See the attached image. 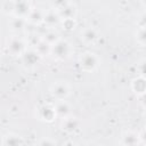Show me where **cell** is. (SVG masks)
Instances as JSON below:
<instances>
[{
  "label": "cell",
  "mask_w": 146,
  "mask_h": 146,
  "mask_svg": "<svg viewBox=\"0 0 146 146\" xmlns=\"http://www.w3.org/2000/svg\"><path fill=\"white\" fill-rule=\"evenodd\" d=\"M40 55L35 50H25L22 54V62L25 66L27 67H33L35 66L39 60H40Z\"/></svg>",
  "instance_id": "cell-7"
},
{
  "label": "cell",
  "mask_w": 146,
  "mask_h": 146,
  "mask_svg": "<svg viewBox=\"0 0 146 146\" xmlns=\"http://www.w3.org/2000/svg\"><path fill=\"white\" fill-rule=\"evenodd\" d=\"M62 19L57 13V10L55 9H51V10H48L44 13V16H43V23L47 25V26H56L58 24H60Z\"/></svg>",
  "instance_id": "cell-9"
},
{
  "label": "cell",
  "mask_w": 146,
  "mask_h": 146,
  "mask_svg": "<svg viewBox=\"0 0 146 146\" xmlns=\"http://www.w3.org/2000/svg\"><path fill=\"white\" fill-rule=\"evenodd\" d=\"M35 51L40 55V57L48 56L50 54V51H51V46L41 39V41L35 46Z\"/></svg>",
  "instance_id": "cell-18"
},
{
  "label": "cell",
  "mask_w": 146,
  "mask_h": 146,
  "mask_svg": "<svg viewBox=\"0 0 146 146\" xmlns=\"http://www.w3.org/2000/svg\"><path fill=\"white\" fill-rule=\"evenodd\" d=\"M50 54L58 60L66 59L71 54V46L65 40H57L54 44H51V51Z\"/></svg>",
  "instance_id": "cell-1"
},
{
  "label": "cell",
  "mask_w": 146,
  "mask_h": 146,
  "mask_svg": "<svg viewBox=\"0 0 146 146\" xmlns=\"http://www.w3.org/2000/svg\"><path fill=\"white\" fill-rule=\"evenodd\" d=\"M70 2V0H50V5L51 8L55 10H59L62 8H64L65 6H67Z\"/></svg>",
  "instance_id": "cell-21"
},
{
  "label": "cell",
  "mask_w": 146,
  "mask_h": 146,
  "mask_svg": "<svg viewBox=\"0 0 146 146\" xmlns=\"http://www.w3.org/2000/svg\"><path fill=\"white\" fill-rule=\"evenodd\" d=\"M43 16L44 11H42L41 9H32L26 17V21L33 25H40L43 23Z\"/></svg>",
  "instance_id": "cell-14"
},
{
  "label": "cell",
  "mask_w": 146,
  "mask_h": 146,
  "mask_svg": "<svg viewBox=\"0 0 146 146\" xmlns=\"http://www.w3.org/2000/svg\"><path fill=\"white\" fill-rule=\"evenodd\" d=\"M49 92L56 100H65L70 95V86L65 81H56L50 86Z\"/></svg>",
  "instance_id": "cell-2"
},
{
  "label": "cell",
  "mask_w": 146,
  "mask_h": 146,
  "mask_svg": "<svg viewBox=\"0 0 146 146\" xmlns=\"http://www.w3.org/2000/svg\"><path fill=\"white\" fill-rule=\"evenodd\" d=\"M2 144L3 145H21V144H24V140L21 136L16 133H7L2 138Z\"/></svg>",
  "instance_id": "cell-17"
},
{
  "label": "cell",
  "mask_w": 146,
  "mask_h": 146,
  "mask_svg": "<svg viewBox=\"0 0 146 146\" xmlns=\"http://www.w3.org/2000/svg\"><path fill=\"white\" fill-rule=\"evenodd\" d=\"M144 63H145V60H141V62L139 63V66H140V74H141V75H144V73H145V67H144L145 64H144Z\"/></svg>",
  "instance_id": "cell-26"
},
{
  "label": "cell",
  "mask_w": 146,
  "mask_h": 146,
  "mask_svg": "<svg viewBox=\"0 0 146 146\" xmlns=\"http://www.w3.org/2000/svg\"><path fill=\"white\" fill-rule=\"evenodd\" d=\"M98 33L94 27H87L81 32V40L86 44H92L97 41Z\"/></svg>",
  "instance_id": "cell-11"
},
{
  "label": "cell",
  "mask_w": 146,
  "mask_h": 146,
  "mask_svg": "<svg viewBox=\"0 0 146 146\" xmlns=\"http://www.w3.org/2000/svg\"><path fill=\"white\" fill-rule=\"evenodd\" d=\"M42 38V40L43 41H46L47 43H49L50 46L51 44H54L57 40H59L60 38H59V35H58V33H56L55 31H48L47 33H44V35L43 36H41Z\"/></svg>",
  "instance_id": "cell-19"
},
{
  "label": "cell",
  "mask_w": 146,
  "mask_h": 146,
  "mask_svg": "<svg viewBox=\"0 0 146 146\" xmlns=\"http://www.w3.org/2000/svg\"><path fill=\"white\" fill-rule=\"evenodd\" d=\"M56 113H55V108L51 105H43L39 108V119L41 121L44 122H52L55 120Z\"/></svg>",
  "instance_id": "cell-8"
},
{
  "label": "cell",
  "mask_w": 146,
  "mask_h": 146,
  "mask_svg": "<svg viewBox=\"0 0 146 146\" xmlns=\"http://www.w3.org/2000/svg\"><path fill=\"white\" fill-rule=\"evenodd\" d=\"M41 39H42V38L39 36V35H36V34H32V35L30 36V43L35 47V46L41 41Z\"/></svg>",
  "instance_id": "cell-23"
},
{
  "label": "cell",
  "mask_w": 146,
  "mask_h": 146,
  "mask_svg": "<svg viewBox=\"0 0 146 146\" xmlns=\"http://www.w3.org/2000/svg\"><path fill=\"white\" fill-rule=\"evenodd\" d=\"M26 18H22V17H16L14 16V18H11L9 25H10V29L14 31V32H21L25 29L26 26Z\"/></svg>",
  "instance_id": "cell-16"
},
{
  "label": "cell",
  "mask_w": 146,
  "mask_h": 146,
  "mask_svg": "<svg viewBox=\"0 0 146 146\" xmlns=\"http://www.w3.org/2000/svg\"><path fill=\"white\" fill-rule=\"evenodd\" d=\"M62 25L65 30H73L75 27V18H68V19H63L62 22Z\"/></svg>",
  "instance_id": "cell-22"
},
{
  "label": "cell",
  "mask_w": 146,
  "mask_h": 146,
  "mask_svg": "<svg viewBox=\"0 0 146 146\" xmlns=\"http://www.w3.org/2000/svg\"><path fill=\"white\" fill-rule=\"evenodd\" d=\"M8 51L11 56H22L25 51V43L21 38L14 36L8 42Z\"/></svg>",
  "instance_id": "cell-5"
},
{
  "label": "cell",
  "mask_w": 146,
  "mask_h": 146,
  "mask_svg": "<svg viewBox=\"0 0 146 146\" xmlns=\"http://www.w3.org/2000/svg\"><path fill=\"white\" fill-rule=\"evenodd\" d=\"M32 10L29 0H14L11 2V13L16 17L26 18Z\"/></svg>",
  "instance_id": "cell-4"
},
{
  "label": "cell",
  "mask_w": 146,
  "mask_h": 146,
  "mask_svg": "<svg viewBox=\"0 0 146 146\" xmlns=\"http://www.w3.org/2000/svg\"><path fill=\"white\" fill-rule=\"evenodd\" d=\"M120 143L122 145H140L141 140H140L139 133L133 132V131H127L122 135Z\"/></svg>",
  "instance_id": "cell-10"
},
{
  "label": "cell",
  "mask_w": 146,
  "mask_h": 146,
  "mask_svg": "<svg viewBox=\"0 0 146 146\" xmlns=\"http://www.w3.org/2000/svg\"><path fill=\"white\" fill-rule=\"evenodd\" d=\"M137 25H138V27H145V16L144 15H141L140 21L137 23Z\"/></svg>",
  "instance_id": "cell-25"
},
{
  "label": "cell",
  "mask_w": 146,
  "mask_h": 146,
  "mask_svg": "<svg viewBox=\"0 0 146 146\" xmlns=\"http://www.w3.org/2000/svg\"><path fill=\"white\" fill-rule=\"evenodd\" d=\"M99 58L95 52L86 51L80 56V66L84 72H92L97 68Z\"/></svg>",
  "instance_id": "cell-3"
},
{
  "label": "cell",
  "mask_w": 146,
  "mask_h": 146,
  "mask_svg": "<svg viewBox=\"0 0 146 146\" xmlns=\"http://www.w3.org/2000/svg\"><path fill=\"white\" fill-rule=\"evenodd\" d=\"M39 144H41V145H55L56 141L55 140H50V139H43V140H40Z\"/></svg>",
  "instance_id": "cell-24"
},
{
  "label": "cell",
  "mask_w": 146,
  "mask_h": 146,
  "mask_svg": "<svg viewBox=\"0 0 146 146\" xmlns=\"http://www.w3.org/2000/svg\"><path fill=\"white\" fill-rule=\"evenodd\" d=\"M80 125V121L72 115H67L60 121V129L66 133H73Z\"/></svg>",
  "instance_id": "cell-6"
},
{
  "label": "cell",
  "mask_w": 146,
  "mask_h": 146,
  "mask_svg": "<svg viewBox=\"0 0 146 146\" xmlns=\"http://www.w3.org/2000/svg\"><path fill=\"white\" fill-rule=\"evenodd\" d=\"M136 40L137 43L140 44L141 47H145L146 44V33H145V27H138L136 32Z\"/></svg>",
  "instance_id": "cell-20"
},
{
  "label": "cell",
  "mask_w": 146,
  "mask_h": 146,
  "mask_svg": "<svg viewBox=\"0 0 146 146\" xmlns=\"http://www.w3.org/2000/svg\"><path fill=\"white\" fill-rule=\"evenodd\" d=\"M60 19H68V18H75L76 15V7L72 3H68L67 6H65L64 8L57 10Z\"/></svg>",
  "instance_id": "cell-15"
},
{
  "label": "cell",
  "mask_w": 146,
  "mask_h": 146,
  "mask_svg": "<svg viewBox=\"0 0 146 146\" xmlns=\"http://www.w3.org/2000/svg\"><path fill=\"white\" fill-rule=\"evenodd\" d=\"M131 89L135 94H137L139 96H144L145 90H146V82H145L144 75L137 76L136 79H133L131 81Z\"/></svg>",
  "instance_id": "cell-12"
},
{
  "label": "cell",
  "mask_w": 146,
  "mask_h": 146,
  "mask_svg": "<svg viewBox=\"0 0 146 146\" xmlns=\"http://www.w3.org/2000/svg\"><path fill=\"white\" fill-rule=\"evenodd\" d=\"M54 108H55L56 116H58L60 119L70 115V113H71V106L65 100H58V103L54 106Z\"/></svg>",
  "instance_id": "cell-13"
}]
</instances>
